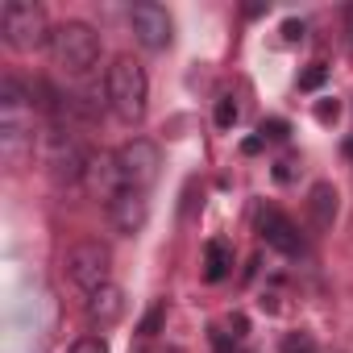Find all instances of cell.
<instances>
[{"mask_svg": "<svg viewBox=\"0 0 353 353\" xmlns=\"http://www.w3.org/2000/svg\"><path fill=\"white\" fill-rule=\"evenodd\" d=\"M258 237H262L270 250H279L283 258H299V254H303L299 225H295L287 212H279V208H258Z\"/></svg>", "mask_w": 353, "mask_h": 353, "instance_id": "9", "label": "cell"}, {"mask_svg": "<svg viewBox=\"0 0 353 353\" xmlns=\"http://www.w3.org/2000/svg\"><path fill=\"white\" fill-rule=\"evenodd\" d=\"M46 50H50V59H54V67L63 75L79 79L100 63V34L92 26H83V21H63V26H54Z\"/></svg>", "mask_w": 353, "mask_h": 353, "instance_id": "3", "label": "cell"}, {"mask_svg": "<svg viewBox=\"0 0 353 353\" xmlns=\"http://www.w3.org/2000/svg\"><path fill=\"white\" fill-rule=\"evenodd\" d=\"M67 353H108V341L104 336H79Z\"/></svg>", "mask_w": 353, "mask_h": 353, "instance_id": "19", "label": "cell"}, {"mask_svg": "<svg viewBox=\"0 0 353 353\" xmlns=\"http://www.w3.org/2000/svg\"><path fill=\"white\" fill-rule=\"evenodd\" d=\"M241 150H245V154H258V150H262V137H250V141H245Z\"/></svg>", "mask_w": 353, "mask_h": 353, "instance_id": "24", "label": "cell"}, {"mask_svg": "<svg viewBox=\"0 0 353 353\" xmlns=\"http://www.w3.org/2000/svg\"><path fill=\"white\" fill-rule=\"evenodd\" d=\"M237 117H241L237 100H233V96H221V100H216V129H233Z\"/></svg>", "mask_w": 353, "mask_h": 353, "instance_id": "15", "label": "cell"}, {"mask_svg": "<svg viewBox=\"0 0 353 353\" xmlns=\"http://www.w3.org/2000/svg\"><path fill=\"white\" fill-rule=\"evenodd\" d=\"M258 133H262V141H266V137H270V141H283V137L291 133V125H287L283 117H270V121H262V129H258Z\"/></svg>", "mask_w": 353, "mask_h": 353, "instance_id": "18", "label": "cell"}, {"mask_svg": "<svg viewBox=\"0 0 353 353\" xmlns=\"http://www.w3.org/2000/svg\"><path fill=\"white\" fill-rule=\"evenodd\" d=\"M212 345H216V353H233V349H229V336H225L221 328H212Z\"/></svg>", "mask_w": 353, "mask_h": 353, "instance_id": "22", "label": "cell"}, {"mask_svg": "<svg viewBox=\"0 0 353 353\" xmlns=\"http://www.w3.org/2000/svg\"><path fill=\"white\" fill-rule=\"evenodd\" d=\"M145 221H150V200H145V192L125 188V192H117V196L108 200V225H112L121 237H137V233L145 229Z\"/></svg>", "mask_w": 353, "mask_h": 353, "instance_id": "10", "label": "cell"}, {"mask_svg": "<svg viewBox=\"0 0 353 353\" xmlns=\"http://www.w3.org/2000/svg\"><path fill=\"white\" fill-rule=\"evenodd\" d=\"M324 79H328V67H324V63H312V67L299 75V92H316V88H324Z\"/></svg>", "mask_w": 353, "mask_h": 353, "instance_id": "16", "label": "cell"}, {"mask_svg": "<svg viewBox=\"0 0 353 353\" xmlns=\"http://www.w3.org/2000/svg\"><path fill=\"white\" fill-rule=\"evenodd\" d=\"M345 150H349V158H353V141H349V145H345Z\"/></svg>", "mask_w": 353, "mask_h": 353, "instance_id": "26", "label": "cell"}, {"mask_svg": "<svg viewBox=\"0 0 353 353\" xmlns=\"http://www.w3.org/2000/svg\"><path fill=\"white\" fill-rule=\"evenodd\" d=\"M125 316V291L121 287H100L96 295H88V320L100 324V328H112L117 320Z\"/></svg>", "mask_w": 353, "mask_h": 353, "instance_id": "11", "label": "cell"}, {"mask_svg": "<svg viewBox=\"0 0 353 353\" xmlns=\"http://www.w3.org/2000/svg\"><path fill=\"white\" fill-rule=\"evenodd\" d=\"M30 145H34V92L17 75H5L0 79V150L13 162Z\"/></svg>", "mask_w": 353, "mask_h": 353, "instance_id": "1", "label": "cell"}, {"mask_svg": "<svg viewBox=\"0 0 353 353\" xmlns=\"http://www.w3.org/2000/svg\"><path fill=\"white\" fill-rule=\"evenodd\" d=\"M0 34L13 50H38V46H50V26H46V13L42 5H30V0H5L0 5Z\"/></svg>", "mask_w": 353, "mask_h": 353, "instance_id": "4", "label": "cell"}, {"mask_svg": "<svg viewBox=\"0 0 353 353\" xmlns=\"http://www.w3.org/2000/svg\"><path fill=\"white\" fill-rule=\"evenodd\" d=\"M229 270H233V245L225 237H212L204 245V279L221 283V279H229Z\"/></svg>", "mask_w": 353, "mask_h": 353, "instance_id": "13", "label": "cell"}, {"mask_svg": "<svg viewBox=\"0 0 353 353\" xmlns=\"http://www.w3.org/2000/svg\"><path fill=\"white\" fill-rule=\"evenodd\" d=\"M345 26H349V46H353V5L345 9Z\"/></svg>", "mask_w": 353, "mask_h": 353, "instance_id": "25", "label": "cell"}, {"mask_svg": "<svg viewBox=\"0 0 353 353\" xmlns=\"http://www.w3.org/2000/svg\"><path fill=\"white\" fill-rule=\"evenodd\" d=\"M104 100L108 108L121 117V121H141L145 117V104H150V79L141 71V63H133L129 54H121L112 67H108V79H104Z\"/></svg>", "mask_w": 353, "mask_h": 353, "instance_id": "2", "label": "cell"}, {"mask_svg": "<svg viewBox=\"0 0 353 353\" xmlns=\"http://www.w3.org/2000/svg\"><path fill=\"white\" fill-rule=\"evenodd\" d=\"M336 117H341V104H336V100H324V104H316V121H320V125H332Z\"/></svg>", "mask_w": 353, "mask_h": 353, "instance_id": "20", "label": "cell"}, {"mask_svg": "<svg viewBox=\"0 0 353 353\" xmlns=\"http://www.w3.org/2000/svg\"><path fill=\"white\" fill-rule=\"evenodd\" d=\"M129 30H133V38L145 50H166L170 46V34H174L170 13L162 5H154V0H141V5L129 9Z\"/></svg>", "mask_w": 353, "mask_h": 353, "instance_id": "8", "label": "cell"}, {"mask_svg": "<svg viewBox=\"0 0 353 353\" xmlns=\"http://www.w3.org/2000/svg\"><path fill=\"white\" fill-rule=\"evenodd\" d=\"M63 274L71 287H79L83 295H96L100 287H108L112 279V250L104 241H79L67 250L63 258Z\"/></svg>", "mask_w": 353, "mask_h": 353, "instance_id": "5", "label": "cell"}, {"mask_svg": "<svg viewBox=\"0 0 353 353\" xmlns=\"http://www.w3.org/2000/svg\"><path fill=\"white\" fill-rule=\"evenodd\" d=\"M112 158H117V170H121V183L137 188V192H145L158 179V166H162V150L150 137H129Z\"/></svg>", "mask_w": 353, "mask_h": 353, "instance_id": "7", "label": "cell"}, {"mask_svg": "<svg viewBox=\"0 0 353 353\" xmlns=\"http://www.w3.org/2000/svg\"><path fill=\"white\" fill-rule=\"evenodd\" d=\"M283 38H287V42H299V38H303V21L287 17V21H283Z\"/></svg>", "mask_w": 353, "mask_h": 353, "instance_id": "21", "label": "cell"}, {"mask_svg": "<svg viewBox=\"0 0 353 353\" xmlns=\"http://www.w3.org/2000/svg\"><path fill=\"white\" fill-rule=\"evenodd\" d=\"M279 353H320V349H316L312 332H287L283 345H279Z\"/></svg>", "mask_w": 353, "mask_h": 353, "instance_id": "14", "label": "cell"}, {"mask_svg": "<svg viewBox=\"0 0 353 353\" xmlns=\"http://www.w3.org/2000/svg\"><path fill=\"white\" fill-rule=\"evenodd\" d=\"M46 166H50V179L59 188H79L88 179V170H92V154L75 137H67V133L54 129L46 137Z\"/></svg>", "mask_w": 353, "mask_h": 353, "instance_id": "6", "label": "cell"}, {"mask_svg": "<svg viewBox=\"0 0 353 353\" xmlns=\"http://www.w3.org/2000/svg\"><path fill=\"white\" fill-rule=\"evenodd\" d=\"M162 320H166V303H154V307L145 312V320H141V328H137V332H141V336H154V332L162 328Z\"/></svg>", "mask_w": 353, "mask_h": 353, "instance_id": "17", "label": "cell"}, {"mask_svg": "<svg viewBox=\"0 0 353 353\" xmlns=\"http://www.w3.org/2000/svg\"><path fill=\"white\" fill-rule=\"evenodd\" d=\"M229 328H237V336H245V328H250V324H245V316L237 312V316H229Z\"/></svg>", "mask_w": 353, "mask_h": 353, "instance_id": "23", "label": "cell"}, {"mask_svg": "<svg viewBox=\"0 0 353 353\" xmlns=\"http://www.w3.org/2000/svg\"><path fill=\"white\" fill-rule=\"evenodd\" d=\"M341 196H336V188L332 183H312V192H307V221H312V229H332V221H336V204Z\"/></svg>", "mask_w": 353, "mask_h": 353, "instance_id": "12", "label": "cell"}]
</instances>
